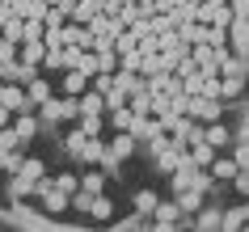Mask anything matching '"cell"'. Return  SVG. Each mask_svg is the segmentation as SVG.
I'll return each instance as SVG.
<instances>
[{
	"mask_svg": "<svg viewBox=\"0 0 249 232\" xmlns=\"http://www.w3.org/2000/svg\"><path fill=\"white\" fill-rule=\"evenodd\" d=\"M203 34H207V26H203V21H182V26H178V38L190 42V47H195V42H203Z\"/></svg>",
	"mask_w": 249,
	"mask_h": 232,
	"instance_id": "obj_21",
	"label": "cell"
},
{
	"mask_svg": "<svg viewBox=\"0 0 249 232\" xmlns=\"http://www.w3.org/2000/svg\"><path fill=\"white\" fill-rule=\"evenodd\" d=\"M17 47H21V42H0V59H4V64H9V59H17Z\"/></svg>",
	"mask_w": 249,
	"mask_h": 232,
	"instance_id": "obj_36",
	"label": "cell"
},
{
	"mask_svg": "<svg viewBox=\"0 0 249 232\" xmlns=\"http://www.w3.org/2000/svg\"><path fill=\"white\" fill-rule=\"evenodd\" d=\"M42 68H47V72H68V59H64V47H51V51L42 55Z\"/></svg>",
	"mask_w": 249,
	"mask_h": 232,
	"instance_id": "obj_24",
	"label": "cell"
},
{
	"mask_svg": "<svg viewBox=\"0 0 249 232\" xmlns=\"http://www.w3.org/2000/svg\"><path fill=\"white\" fill-rule=\"evenodd\" d=\"M13 131H17V140L26 143L38 135V110H26V114H13Z\"/></svg>",
	"mask_w": 249,
	"mask_h": 232,
	"instance_id": "obj_11",
	"label": "cell"
},
{
	"mask_svg": "<svg viewBox=\"0 0 249 232\" xmlns=\"http://www.w3.org/2000/svg\"><path fill=\"white\" fill-rule=\"evenodd\" d=\"M241 224H249V211H228V215H220V228H241Z\"/></svg>",
	"mask_w": 249,
	"mask_h": 232,
	"instance_id": "obj_33",
	"label": "cell"
},
{
	"mask_svg": "<svg viewBox=\"0 0 249 232\" xmlns=\"http://www.w3.org/2000/svg\"><path fill=\"white\" fill-rule=\"evenodd\" d=\"M228 9H232V17H249V0H228Z\"/></svg>",
	"mask_w": 249,
	"mask_h": 232,
	"instance_id": "obj_39",
	"label": "cell"
},
{
	"mask_svg": "<svg viewBox=\"0 0 249 232\" xmlns=\"http://www.w3.org/2000/svg\"><path fill=\"white\" fill-rule=\"evenodd\" d=\"M152 224H157V228H173V224H182V207H178V198H160L157 211H152Z\"/></svg>",
	"mask_w": 249,
	"mask_h": 232,
	"instance_id": "obj_8",
	"label": "cell"
},
{
	"mask_svg": "<svg viewBox=\"0 0 249 232\" xmlns=\"http://www.w3.org/2000/svg\"><path fill=\"white\" fill-rule=\"evenodd\" d=\"M0 102L9 106L13 114H26V110H34V102H30V93H26V85H9V80H4V97H0Z\"/></svg>",
	"mask_w": 249,
	"mask_h": 232,
	"instance_id": "obj_7",
	"label": "cell"
},
{
	"mask_svg": "<svg viewBox=\"0 0 249 232\" xmlns=\"http://www.w3.org/2000/svg\"><path fill=\"white\" fill-rule=\"evenodd\" d=\"M114 51H118V55H127V51H140V38H135L131 30H123V34L114 38Z\"/></svg>",
	"mask_w": 249,
	"mask_h": 232,
	"instance_id": "obj_29",
	"label": "cell"
},
{
	"mask_svg": "<svg viewBox=\"0 0 249 232\" xmlns=\"http://www.w3.org/2000/svg\"><path fill=\"white\" fill-rule=\"evenodd\" d=\"M186 114L198 118V123H215V118L224 114V97H203V93H195V97L186 102Z\"/></svg>",
	"mask_w": 249,
	"mask_h": 232,
	"instance_id": "obj_2",
	"label": "cell"
},
{
	"mask_svg": "<svg viewBox=\"0 0 249 232\" xmlns=\"http://www.w3.org/2000/svg\"><path fill=\"white\" fill-rule=\"evenodd\" d=\"M198 228H220V215L215 211H198Z\"/></svg>",
	"mask_w": 249,
	"mask_h": 232,
	"instance_id": "obj_35",
	"label": "cell"
},
{
	"mask_svg": "<svg viewBox=\"0 0 249 232\" xmlns=\"http://www.w3.org/2000/svg\"><path fill=\"white\" fill-rule=\"evenodd\" d=\"M106 114H110V127L114 131H135V123H140L131 114V106H118V110H106Z\"/></svg>",
	"mask_w": 249,
	"mask_h": 232,
	"instance_id": "obj_14",
	"label": "cell"
},
{
	"mask_svg": "<svg viewBox=\"0 0 249 232\" xmlns=\"http://www.w3.org/2000/svg\"><path fill=\"white\" fill-rule=\"evenodd\" d=\"M182 4H203V0H182Z\"/></svg>",
	"mask_w": 249,
	"mask_h": 232,
	"instance_id": "obj_41",
	"label": "cell"
},
{
	"mask_svg": "<svg viewBox=\"0 0 249 232\" xmlns=\"http://www.w3.org/2000/svg\"><path fill=\"white\" fill-rule=\"evenodd\" d=\"M80 190L85 194H102L106 190V173H85V178H80Z\"/></svg>",
	"mask_w": 249,
	"mask_h": 232,
	"instance_id": "obj_28",
	"label": "cell"
},
{
	"mask_svg": "<svg viewBox=\"0 0 249 232\" xmlns=\"http://www.w3.org/2000/svg\"><path fill=\"white\" fill-rule=\"evenodd\" d=\"M0 4H17V0H0Z\"/></svg>",
	"mask_w": 249,
	"mask_h": 232,
	"instance_id": "obj_43",
	"label": "cell"
},
{
	"mask_svg": "<svg viewBox=\"0 0 249 232\" xmlns=\"http://www.w3.org/2000/svg\"><path fill=\"white\" fill-rule=\"evenodd\" d=\"M80 118V102L76 97H68V93H59V97H47V102L38 106V123H76Z\"/></svg>",
	"mask_w": 249,
	"mask_h": 232,
	"instance_id": "obj_1",
	"label": "cell"
},
{
	"mask_svg": "<svg viewBox=\"0 0 249 232\" xmlns=\"http://www.w3.org/2000/svg\"><path fill=\"white\" fill-rule=\"evenodd\" d=\"M106 156H110V140H102V135H89L76 161H80V165H106Z\"/></svg>",
	"mask_w": 249,
	"mask_h": 232,
	"instance_id": "obj_4",
	"label": "cell"
},
{
	"mask_svg": "<svg viewBox=\"0 0 249 232\" xmlns=\"http://www.w3.org/2000/svg\"><path fill=\"white\" fill-rule=\"evenodd\" d=\"M85 140H89V135H85L80 127H68V135H64V152L72 156V161H76V156H80V148H85Z\"/></svg>",
	"mask_w": 249,
	"mask_h": 232,
	"instance_id": "obj_22",
	"label": "cell"
},
{
	"mask_svg": "<svg viewBox=\"0 0 249 232\" xmlns=\"http://www.w3.org/2000/svg\"><path fill=\"white\" fill-rule=\"evenodd\" d=\"M76 102H80V114H106V102H102V93H97V89H85Z\"/></svg>",
	"mask_w": 249,
	"mask_h": 232,
	"instance_id": "obj_17",
	"label": "cell"
},
{
	"mask_svg": "<svg viewBox=\"0 0 249 232\" xmlns=\"http://www.w3.org/2000/svg\"><path fill=\"white\" fill-rule=\"evenodd\" d=\"M241 169H236V161H228V156H215L211 161V178H220V181H232Z\"/></svg>",
	"mask_w": 249,
	"mask_h": 232,
	"instance_id": "obj_19",
	"label": "cell"
},
{
	"mask_svg": "<svg viewBox=\"0 0 249 232\" xmlns=\"http://www.w3.org/2000/svg\"><path fill=\"white\" fill-rule=\"evenodd\" d=\"M21 26H26V17H17V9H13V17L0 26V34H4L9 42H21Z\"/></svg>",
	"mask_w": 249,
	"mask_h": 232,
	"instance_id": "obj_27",
	"label": "cell"
},
{
	"mask_svg": "<svg viewBox=\"0 0 249 232\" xmlns=\"http://www.w3.org/2000/svg\"><path fill=\"white\" fill-rule=\"evenodd\" d=\"M173 198L182 207V215H198L203 211V190H182V194H173Z\"/></svg>",
	"mask_w": 249,
	"mask_h": 232,
	"instance_id": "obj_15",
	"label": "cell"
},
{
	"mask_svg": "<svg viewBox=\"0 0 249 232\" xmlns=\"http://www.w3.org/2000/svg\"><path fill=\"white\" fill-rule=\"evenodd\" d=\"M190 59L198 64V72H220V47H211V42H195Z\"/></svg>",
	"mask_w": 249,
	"mask_h": 232,
	"instance_id": "obj_6",
	"label": "cell"
},
{
	"mask_svg": "<svg viewBox=\"0 0 249 232\" xmlns=\"http://www.w3.org/2000/svg\"><path fill=\"white\" fill-rule=\"evenodd\" d=\"M85 89H89V76L80 68H68L64 76H59V93H68V97H80Z\"/></svg>",
	"mask_w": 249,
	"mask_h": 232,
	"instance_id": "obj_9",
	"label": "cell"
},
{
	"mask_svg": "<svg viewBox=\"0 0 249 232\" xmlns=\"http://www.w3.org/2000/svg\"><path fill=\"white\" fill-rule=\"evenodd\" d=\"M110 156L131 161V156H135V131H114V140H110Z\"/></svg>",
	"mask_w": 249,
	"mask_h": 232,
	"instance_id": "obj_12",
	"label": "cell"
},
{
	"mask_svg": "<svg viewBox=\"0 0 249 232\" xmlns=\"http://www.w3.org/2000/svg\"><path fill=\"white\" fill-rule=\"evenodd\" d=\"M228 47H232L241 59L249 55V17H232V21H228Z\"/></svg>",
	"mask_w": 249,
	"mask_h": 232,
	"instance_id": "obj_5",
	"label": "cell"
},
{
	"mask_svg": "<svg viewBox=\"0 0 249 232\" xmlns=\"http://www.w3.org/2000/svg\"><path fill=\"white\" fill-rule=\"evenodd\" d=\"M97 55H102V72H118V51L114 47H102Z\"/></svg>",
	"mask_w": 249,
	"mask_h": 232,
	"instance_id": "obj_34",
	"label": "cell"
},
{
	"mask_svg": "<svg viewBox=\"0 0 249 232\" xmlns=\"http://www.w3.org/2000/svg\"><path fill=\"white\" fill-rule=\"evenodd\" d=\"M0 97H4V80H0Z\"/></svg>",
	"mask_w": 249,
	"mask_h": 232,
	"instance_id": "obj_42",
	"label": "cell"
},
{
	"mask_svg": "<svg viewBox=\"0 0 249 232\" xmlns=\"http://www.w3.org/2000/svg\"><path fill=\"white\" fill-rule=\"evenodd\" d=\"M9 123H13V110H9V106L0 102V127H9Z\"/></svg>",
	"mask_w": 249,
	"mask_h": 232,
	"instance_id": "obj_40",
	"label": "cell"
},
{
	"mask_svg": "<svg viewBox=\"0 0 249 232\" xmlns=\"http://www.w3.org/2000/svg\"><path fill=\"white\" fill-rule=\"evenodd\" d=\"M42 55H47V42L42 38H26L21 47H17V59L30 64V68H42Z\"/></svg>",
	"mask_w": 249,
	"mask_h": 232,
	"instance_id": "obj_10",
	"label": "cell"
},
{
	"mask_svg": "<svg viewBox=\"0 0 249 232\" xmlns=\"http://www.w3.org/2000/svg\"><path fill=\"white\" fill-rule=\"evenodd\" d=\"M241 89H245V72H241V76H224L220 97H241Z\"/></svg>",
	"mask_w": 249,
	"mask_h": 232,
	"instance_id": "obj_30",
	"label": "cell"
},
{
	"mask_svg": "<svg viewBox=\"0 0 249 232\" xmlns=\"http://www.w3.org/2000/svg\"><path fill=\"white\" fill-rule=\"evenodd\" d=\"M114 85L127 93V97H131V93L144 89V76H140V72H123V68H118V72H114Z\"/></svg>",
	"mask_w": 249,
	"mask_h": 232,
	"instance_id": "obj_16",
	"label": "cell"
},
{
	"mask_svg": "<svg viewBox=\"0 0 249 232\" xmlns=\"http://www.w3.org/2000/svg\"><path fill=\"white\" fill-rule=\"evenodd\" d=\"M203 140H207L211 148H224V143H232V135H228V127H224L220 118H215V123H207V131H203Z\"/></svg>",
	"mask_w": 249,
	"mask_h": 232,
	"instance_id": "obj_18",
	"label": "cell"
},
{
	"mask_svg": "<svg viewBox=\"0 0 249 232\" xmlns=\"http://www.w3.org/2000/svg\"><path fill=\"white\" fill-rule=\"evenodd\" d=\"M89 203H93V194H85V190L72 194V207H76V211H89Z\"/></svg>",
	"mask_w": 249,
	"mask_h": 232,
	"instance_id": "obj_38",
	"label": "cell"
},
{
	"mask_svg": "<svg viewBox=\"0 0 249 232\" xmlns=\"http://www.w3.org/2000/svg\"><path fill=\"white\" fill-rule=\"evenodd\" d=\"M47 181H51L55 190H64V194H76L80 190V178H76V173H55V178H47Z\"/></svg>",
	"mask_w": 249,
	"mask_h": 232,
	"instance_id": "obj_26",
	"label": "cell"
},
{
	"mask_svg": "<svg viewBox=\"0 0 249 232\" xmlns=\"http://www.w3.org/2000/svg\"><path fill=\"white\" fill-rule=\"evenodd\" d=\"M85 135H102V114H80V123H76Z\"/></svg>",
	"mask_w": 249,
	"mask_h": 232,
	"instance_id": "obj_32",
	"label": "cell"
},
{
	"mask_svg": "<svg viewBox=\"0 0 249 232\" xmlns=\"http://www.w3.org/2000/svg\"><path fill=\"white\" fill-rule=\"evenodd\" d=\"M76 68H80V72H85V76L93 80L97 72H102V55H97V51H80V64H76Z\"/></svg>",
	"mask_w": 249,
	"mask_h": 232,
	"instance_id": "obj_23",
	"label": "cell"
},
{
	"mask_svg": "<svg viewBox=\"0 0 249 232\" xmlns=\"http://www.w3.org/2000/svg\"><path fill=\"white\" fill-rule=\"evenodd\" d=\"M89 215H93V219H110V215H114V203H110L106 194H93V203H89Z\"/></svg>",
	"mask_w": 249,
	"mask_h": 232,
	"instance_id": "obj_25",
	"label": "cell"
},
{
	"mask_svg": "<svg viewBox=\"0 0 249 232\" xmlns=\"http://www.w3.org/2000/svg\"><path fill=\"white\" fill-rule=\"evenodd\" d=\"M26 93H30V102H34V110H38V106H42V102H47V97L55 93V85H51L47 76H42V68H38V72H34V80L26 85Z\"/></svg>",
	"mask_w": 249,
	"mask_h": 232,
	"instance_id": "obj_13",
	"label": "cell"
},
{
	"mask_svg": "<svg viewBox=\"0 0 249 232\" xmlns=\"http://www.w3.org/2000/svg\"><path fill=\"white\" fill-rule=\"evenodd\" d=\"M157 203H160V194H157V190H135V211H140L144 219L157 211Z\"/></svg>",
	"mask_w": 249,
	"mask_h": 232,
	"instance_id": "obj_20",
	"label": "cell"
},
{
	"mask_svg": "<svg viewBox=\"0 0 249 232\" xmlns=\"http://www.w3.org/2000/svg\"><path fill=\"white\" fill-rule=\"evenodd\" d=\"M123 4H127V0H102V13L106 17H118V13H123Z\"/></svg>",
	"mask_w": 249,
	"mask_h": 232,
	"instance_id": "obj_37",
	"label": "cell"
},
{
	"mask_svg": "<svg viewBox=\"0 0 249 232\" xmlns=\"http://www.w3.org/2000/svg\"><path fill=\"white\" fill-rule=\"evenodd\" d=\"M47 173V165H42L38 156H26L21 161V169H17V181H13V194H34V181Z\"/></svg>",
	"mask_w": 249,
	"mask_h": 232,
	"instance_id": "obj_3",
	"label": "cell"
},
{
	"mask_svg": "<svg viewBox=\"0 0 249 232\" xmlns=\"http://www.w3.org/2000/svg\"><path fill=\"white\" fill-rule=\"evenodd\" d=\"M102 102H106V110H118V106H127V93L118 89V85H110V89L102 93Z\"/></svg>",
	"mask_w": 249,
	"mask_h": 232,
	"instance_id": "obj_31",
	"label": "cell"
}]
</instances>
